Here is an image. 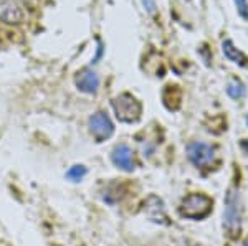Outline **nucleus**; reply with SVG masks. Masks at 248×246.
I'll use <instances>...</instances> for the list:
<instances>
[{
    "instance_id": "obj_3",
    "label": "nucleus",
    "mask_w": 248,
    "mask_h": 246,
    "mask_svg": "<svg viewBox=\"0 0 248 246\" xmlns=\"http://www.w3.org/2000/svg\"><path fill=\"white\" fill-rule=\"evenodd\" d=\"M113 109L116 117L121 122H127V124H133L141 119L142 114V104L136 99L133 94L129 93H121L119 96H116L113 101Z\"/></svg>"
},
{
    "instance_id": "obj_4",
    "label": "nucleus",
    "mask_w": 248,
    "mask_h": 246,
    "mask_svg": "<svg viewBox=\"0 0 248 246\" xmlns=\"http://www.w3.org/2000/svg\"><path fill=\"white\" fill-rule=\"evenodd\" d=\"M186 150H187L189 160L197 169L209 167L215 159V149L212 147L210 144H207V142H199V141L190 142V144H187Z\"/></svg>"
},
{
    "instance_id": "obj_11",
    "label": "nucleus",
    "mask_w": 248,
    "mask_h": 246,
    "mask_svg": "<svg viewBox=\"0 0 248 246\" xmlns=\"http://www.w3.org/2000/svg\"><path fill=\"white\" fill-rule=\"evenodd\" d=\"M227 94L235 99V101H240V99H243L247 96V86L243 85L240 79H232L229 83V86H227Z\"/></svg>"
},
{
    "instance_id": "obj_12",
    "label": "nucleus",
    "mask_w": 248,
    "mask_h": 246,
    "mask_svg": "<svg viewBox=\"0 0 248 246\" xmlns=\"http://www.w3.org/2000/svg\"><path fill=\"white\" fill-rule=\"evenodd\" d=\"M86 174H88V170H86L85 165H73V167L68 169L66 178L71 182H81Z\"/></svg>"
},
{
    "instance_id": "obj_2",
    "label": "nucleus",
    "mask_w": 248,
    "mask_h": 246,
    "mask_svg": "<svg viewBox=\"0 0 248 246\" xmlns=\"http://www.w3.org/2000/svg\"><path fill=\"white\" fill-rule=\"evenodd\" d=\"M212 205H214V202L205 193H190L182 200L179 213H181V217L189 218V220H203L210 215Z\"/></svg>"
},
{
    "instance_id": "obj_1",
    "label": "nucleus",
    "mask_w": 248,
    "mask_h": 246,
    "mask_svg": "<svg viewBox=\"0 0 248 246\" xmlns=\"http://www.w3.org/2000/svg\"><path fill=\"white\" fill-rule=\"evenodd\" d=\"M223 230L230 238H235L242 230V200H240V192L237 188H230L225 195Z\"/></svg>"
},
{
    "instance_id": "obj_7",
    "label": "nucleus",
    "mask_w": 248,
    "mask_h": 246,
    "mask_svg": "<svg viewBox=\"0 0 248 246\" xmlns=\"http://www.w3.org/2000/svg\"><path fill=\"white\" fill-rule=\"evenodd\" d=\"M111 160L118 169L124 170V172H133L136 169V162H134V156L133 150L127 144H119L116 145L111 152Z\"/></svg>"
},
{
    "instance_id": "obj_8",
    "label": "nucleus",
    "mask_w": 248,
    "mask_h": 246,
    "mask_svg": "<svg viewBox=\"0 0 248 246\" xmlns=\"http://www.w3.org/2000/svg\"><path fill=\"white\" fill-rule=\"evenodd\" d=\"M75 85L77 88L85 94H96L99 89V76L96 71L91 68H85L78 71L77 78H75Z\"/></svg>"
},
{
    "instance_id": "obj_6",
    "label": "nucleus",
    "mask_w": 248,
    "mask_h": 246,
    "mask_svg": "<svg viewBox=\"0 0 248 246\" xmlns=\"http://www.w3.org/2000/svg\"><path fill=\"white\" fill-rule=\"evenodd\" d=\"M25 18L23 7L18 0H0V22L7 25H18Z\"/></svg>"
},
{
    "instance_id": "obj_15",
    "label": "nucleus",
    "mask_w": 248,
    "mask_h": 246,
    "mask_svg": "<svg viewBox=\"0 0 248 246\" xmlns=\"http://www.w3.org/2000/svg\"><path fill=\"white\" fill-rule=\"evenodd\" d=\"M242 246H248V240H247V241H245V243H243Z\"/></svg>"
},
{
    "instance_id": "obj_16",
    "label": "nucleus",
    "mask_w": 248,
    "mask_h": 246,
    "mask_svg": "<svg viewBox=\"0 0 248 246\" xmlns=\"http://www.w3.org/2000/svg\"><path fill=\"white\" fill-rule=\"evenodd\" d=\"M247 124H248V116H247Z\"/></svg>"
},
{
    "instance_id": "obj_9",
    "label": "nucleus",
    "mask_w": 248,
    "mask_h": 246,
    "mask_svg": "<svg viewBox=\"0 0 248 246\" xmlns=\"http://www.w3.org/2000/svg\"><path fill=\"white\" fill-rule=\"evenodd\" d=\"M144 213H146V215L149 217V220L154 221V223L167 225L166 207H164V202L159 197L151 195L144 202Z\"/></svg>"
},
{
    "instance_id": "obj_13",
    "label": "nucleus",
    "mask_w": 248,
    "mask_h": 246,
    "mask_svg": "<svg viewBox=\"0 0 248 246\" xmlns=\"http://www.w3.org/2000/svg\"><path fill=\"white\" fill-rule=\"evenodd\" d=\"M233 2H235V7H237L238 15L248 22V2L247 0H233Z\"/></svg>"
},
{
    "instance_id": "obj_14",
    "label": "nucleus",
    "mask_w": 248,
    "mask_h": 246,
    "mask_svg": "<svg viewBox=\"0 0 248 246\" xmlns=\"http://www.w3.org/2000/svg\"><path fill=\"white\" fill-rule=\"evenodd\" d=\"M144 10L147 12L149 15H154L155 12H157V3H155V0H141Z\"/></svg>"
},
{
    "instance_id": "obj_5",
    "label": "nucleus",
    "mask_w": 248,
    "mask_h": 246,
    "mask_svg": "<svg viewBox=\"0 0 248 246\" xmlns=\"http://www.w3.org/2000/svg\"><path fill=\"white\" fill-rule=\"evenodd\" d=\"M88 128H90V132L93 134L96 142L106 141V139H109L114 134V124L105 111L94 113L90 117V121H88Z\"/></svg>"
},
{
    "instance_id": "obj_10",
    "label": "nucleus",
    "mask_w": 248,
    "mask_h": 246,
    "mask_svg": "<svg viewBox=\"0 0 248 246\" xmlns=\"http://www.w3.org/2000/svg\"><path fill=\"white\" fill-rule=\"evenodd\" d=\"M222 51L223 55H225V58L229 59V61L235 63V65L238 66H243V68H248V58L245 53H242L237 46L233 45V42H232L230 38L223 40L222 42Z\"/></svg>"
}]
</instances>
